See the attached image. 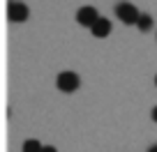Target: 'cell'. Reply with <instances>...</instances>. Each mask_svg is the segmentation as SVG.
Returning <instances> with one entry per match:
<instances>
[{
	"label": "cell",
	"mask_w": 157,
	"mask_h": 152,
	"mask_svg": "<svg viewBox=\"0 0 157 152\" xmlns=\"http://www.w3.org/2000/svg\"><path fill=\"white\" fill-rule=\"evenodd\" d=\"M136 28L141 30V32H148V30L152 28V16H150V14H141V16H139Z\"/></svg>",
	"instance_id": "6"
},
{
	"label": "cell",
	"mask_w": 157,
	"mask_h": 152,
	"mask_svg": "<svg viewBox=\"0 0 157 152\" xmlns=\"http://www.w3.org/2000/svg\"><path fill=\"white\" fill-rule=\"evenodd\" d=\"M97 19H99V14H97V9H95L93 5H86V7H81V9L76 12V21L81 25H86V28H93V25L97 23Z\"/></svg>",
	"instance_id": "4"
},
{
	"label": "cell",
	"mask_w": 157,
	"mask_h": 152,
	"mask_svg": "<svg viewBox=\"0 0 157 152\" xmlns=\"http://www.w3.org/2000/svg\"><path fill=\"white\" fill-rule=\"evenodd\" d=\"M28 5H23V2H19V0H10L7 2V19L14 21V23H21V21L28 19Z\"/></svg>",
	"instance_id": "2"
},
{
	"label": "cell",
	"mask_w": 157,
	"mask_h": 152,
	"mask_svg": "<svg viewBox=\"0 0 157 152\" xmlns=\"http://www.w3.org/2000/svg\"><path fill=\"white\" fill-rule=\"evenodd\" d=\"M42 152H58V150H56L53 145H44V150H42Z\"/></svg>",
	"instance_id": "8"
},
{
	"label": "cell",
	"mask_w": 157,
	"mask_h": 152,
	"mask_svg": "<svg viewBox=\"0 0 157 152\" xmlns=\"http://www.w3.org/2000/svg\"><path fill=\"white\" fill-rule=\"evenodd\" d=\"M44 150V145L39 141H35V138H28V141H23V152H42Z\"/></svg>",
	"instance_id": "7"
},
{
	"label": "cell",
	"mask_w": 157,
	"mask_h": 152,
	"mask_svg": "<svg viewBox=\"0 0 157 152\" xmlns=\"http://www.w3.org/2000/svg\"><path fill=\"white\" fill-rule=\"evenodd\" d=\"M150 118H152V120H155V122H157V106L152 108V115H150Z\"/></svg>",
	"instance_id": "9"
},
{
	"label": "cell",
	"mask_w": 157,
	"mask_h": 152,
	"mask_svg": "<svg viewBox=\"0 0 157 152\" xmlns=\"http://www.w3.org/2000/svg\"><path fill=\"white\" fill-rule=\"evenodd\" d=\"M56 83H58V90H63V92H74V90H78L81 81H78V76L74 72H60Z\"/></svg>",
	"instance_id": "3"
},
{
	"label": "cell",
	"mask_w": 157,
	"mask_h": 152,
	"mask_svg": "<svg viewBox=\"0 0 157 152\" xmlns=\"http://www.w3.org/2000/svg\"><path fill=\"white\" fill-rule=\"evenodd\" d=\"M155 85H157V76H155Z\"/></svg>",
	"instance_id": "11"
},
{
	"label": "cell",
	"mask_w": 157,
	"mask_h": 152,
	"mask_svg": "<svg viewBox=\"0 0 157 152\" xmlns=\"http://www.w3.org/2000/svg\"><path fill=\"white\" fill-rule=\"evenodd\" d=\"M116 16L123 23L132 25V23H139V16H141V12L136 9V7L132 5V2H118L116 5Z\"/></svg>",
	"instance_id": "1"
},
{
	"label": "cell",
	"mask_w": 157,
	"mask_h": 152,
	"mask_svg": "<svg viewBox=\"0 0 157 152\" xmlns=\"http://www.w3.org/2000/svg\"><path fill=\"white\" fill-rule=\"evenodd\" d=\"M93 35L95 37H106V35H111V21L109 19H104V16H99L97 19V23L93 25Z\"/></svg>",
	"instance_id": "5"
},
{
	"label": "cell",
	"mask_w": 157,
	"mask_h": 152,
	"mask_svg": "<svg viewBox=\"0 0 157 152\" xmlns=\"http://www.w3.org/2000/svg\"><path fill=\"white\" fill-rule=\"evenodd\" d=\"M148 152H157V143H155V145H150V147H148Z\"/></svg>",
	"instance_id": "10"
}]
</instances>
